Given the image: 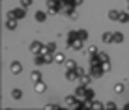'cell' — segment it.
Returning <instances> with one entry per match:
<instances>
[{
    "label": "cell",
    "mask_w": 129,
    "mask_h": 110,
    "mask_svg": "<svg viewBox=\"0 0 129 110\" xmlns=\"http://www.w3.org/2000/svg\"><path fill=\"white\" fill-rule=\"evenodd\" d=\"M86 88H88V86H82V84H81L77 90H75V95H77L79 99H84V97H86Z\"/></svg>",
    "instance_id": "cell-9"
},
{
    "label": "cell",
    "mask_w": 129,
    "mask_h": 110,
    "mask_svg": "<svg viewBox=\"0 0 129 110\" xmlns=\"http://www.w3.org/2000/svg\"><path fill=\"white\" fill-rule=\"evenodd\" d=\"M79 39V32H75V30H71V32L68 34V47H71L75 41Z\"/></svg>",
    "instance_id": "cell-7"
},
{
    "label": "cell",
    "mask_w": 129,
    "mask_h": 110,
    "mask_svg": "<svg viewBox=\"0 0 129 110\" xmlns=\"http://www.w3.org/2000/svg\"><path fill=\"white\" fill-rule=\"evenodd\" d=\"M10 71L13 73V75H19V73H23V64H21V62H11L10 64Z\"/></svg>",
    "instance_id": "cell-3"
},
{
    "label": "cell",
    "mask_w": 129,
    "mask_h": 110,
    "mask_svg": "<svg viewBox=\"0 0 129 110\" xmlns=\"http://www.w3.org/2000/svg\"><path fill=\"white\" fill-rule=\"evenodd\" d=\"M77 73H79V78H81L82 75H84V69H82V67H77Z\"/></svg>",
    "instance_id": "cell-30"
},
{
    "label": "cell",
    "mask_w": 129,
    "mask_h": 110,
    "mask_svg": "<svg viewBox=\"0 0 129 110\" xmlns=\"http://www.w3.org/2000/svg\"><path fill=\"white\" fill-rule=\"evenodd\" d=\"M92 78H94V77H92V75H86V73H84L82 77L79 78V80H81V84H82V86H88V84H90V82H92Z\"/></svg>",
    "instance_id": "cell-11"
},
{
    "label": "cell",
    "mask_w": 129,
    "mask_h": 110,
    "mask_svg": "<svg viewBox=\"0 0 129 110\" xmlns=\"http://www.w3.org/2000/svg\"><path fill=\"white\" fill-rule=\"evenodd\" d=\"M32 2H34V0H21V6H23V8H28Z\"/></svg>",
    "instance_id": "cell-27"
},
{
    "label": "cell",
    "mask_w": 129,
    "mask_h": 110,
    "mask_svg": "<svg viewBox=\"0 0 129 110\" xmlns=\"http://www.w3.org/2000/svg\"><path fill=\"white\" fill-rule=\"evenodd\" d=\"M10 15L15 17V19H24V17H26V8H23V6H21V8H15V10L10 11Z\"/></svg>",
    "instance_id": "cell-2"
},
{
    "label": "cell",
    "mask_w": 129,
    "mask_h": 110,
    "mask_svg": "<svg viewBox=\"0 0 129 110\" xmlns=\"http://www.w3.org/2000/svg\"><path fill=\"white\" fill-rule=\"evenodd\" d=\"M105 106H107V108H110V110H112V108H116V104H114V103H107V104H105Z\"/></svg>",
    "instance_id": "cell-31"
},
{
    "label": "cell",
    "mask_w": 129,
    "mask_h": 110,
    "mask_svg": "<svg viewBox=\"0 0 129 110\" xmlns=\"http://www.w3.org/2000/svg\"><path fill=\"white\" fill-rule=\"evenodd\" d=\"M54 62L56 64H66V56L62 52H54Z\"/></svg>",
    "instance_id": "cell-16"
},
{
    "label": "cell",
    "mask_w": 129,
    "mask_h": 110,
    "mask_svg": "<svg viewBox=\"0 0 129 110\" xmlns=\"http://www.w3.org/2000/svg\"><path fill=\"white\" fill-rule=\"evenodd\" d=\"M11 97L15 99V101H19L21 97H23V91H21L19 88H15V90H11Z\"/></svg>",
    "instance_id": "cell-19"
},
{
    "label": "cell",
    "mask_w": 129,
    "mask_h": 110,
    "mask_svg": "<svg viewBox=\"0 0 129 110\" xmlns=\"http://www.w3.org/2000/svg\"><path fill=\"white\" fill-rule=\"evenodd\" d=\"M103 67H105V71H110V64H109V62H105Z\"/></svg>",
    "instance_id": "cell-32"
},
{
    "label": "cell",
    "mask_w": 129,
    "mask_h": 110,
    "mask_svg": "<svg viewBox=\"0 0 129 110\" xmlns=\"http://www.w3.org/2000/svg\"><path fill=\"white\" fill-rule=\"evenodd\" d=\"M120 23H123V24H125V23H129V11H120Z\"/></svg>",
    "instance_id": "cell-15"
},
{
    "label": "cell",
    "mask_w": 129,
    "mask_h": 110,
    "mask_svg": "<svg viewBox=\"0 0 129 110\" xmlns=\"http://www.w3.org/2000/svg\"><path fill=\"white\" fill-rule=\"evenodd\" d=\"M123 41V34L122 32H114L112 34V43H116V45H118V43H122Z\"/></svg>",
    "instance_id": "cell-12"
},
{
    "label": "cell",
    "mask_w": 129,
    "mask_h": 110,
    "mask_svg": "<svg viewBox=\"0 0 129 110\" xmlns=\"http://www.w3.org/2000/svg\"><path fill=\"white\" fill-rule=\"evenodd\" d=\"M43 50V45L39 41H32L30 43V52H34V54H39V52Z\"/></svg>",
    "instance_id": "cell-5"
},
{
    "label": "cell",
    "mask_w": 129,
    "mask_h": 110,
    "mask_svg": "<svg viewBox=\"0 0 129 110\" xmlns=\"http://www.w3.org/2000/svg\"><path fill=\"white\" fill-rule=\"evenodd\" d=\"M127 11H129V2H127Z\"/></svg>",
    "instance_id": "cell-34"
},
{
    "label": "cell",
    "mask_w": 129,
    "mask_h": 110,
    "mask_svg": "<svg viewBox=\"0 0 129 110\" xmlns=\"http://www.w3.org/2000/svg\"><path fill=\"white\" fill-rule=\"evenodd\" d=\"M77 95H68V97H66V104H68V106H71V108H75L77 106Z\"/></svg>",
    "instance_id": "cell-8"
},
{
    "label": "cell",
    "mask_w": 129,
    "mask_h": 110,
    "mask_svg": "<svg viewBox=\"0 0 129 110\" xmlns=\"http://www.w3.org/2000/svg\"><path fill=\"white\" fill-rule=\"evenodd\" d=\"M34 19L38 21V23H45V21H47V13L45 11H36Z\"/></svg>",
    "instance_id": "cell-10"
},
{
    "label": "cell",
    "mask_w": 129,
    "mask_h": 110,
    "mask_svg": "<svg viewBox=\"0 0 129 110\" xmlns=\"http://www.w3.org/2000/svg\"><path fill=\"white\" fill-rule=\"evenodd\" d=\"M90 75L94 78H101L105 75V67H103V64H95V65H92L90 67Z\"/></svg>",
    "instance_id": "cell-1"
},
{
    "label": "cell",
    "mask_w": 129,
    "mask_h": 110,
    "mask_svg": "<svg viewBox=\"0 0 129 110\" xmlns=\"http://www.w3.org/2000/svg\"><path fill=\"white\" fill-rule=\"evenodd\" d=\"M73 4H75V6H81V4H82V0H73Z\"/></svg>",
    "instance_id": "cell-33"
},
{
    "label": "cell",
    "mask_w": 129,
    "mask_h": 110,
    "mask_svg": "<svg viewBox=\"0 0 129 110\" xmlns=\"http://www.w3.org/2000/svg\"><path fill=\"white\" fill-rule=\"evenodd\" d=\"M77 78H79V73H77V69H68V71H66V80L73 82V80H77Z\"/></svg>",
    "instance_id": "cell-4"
},
{
    "label": "cell",
    "mask_w": 129,
    "mask_h": 110,
    "mask_svg": "<svg viewBox=\"0 0 129 110\" xmlns=\"http://www.w3.org/2000/svg\"><path fill=\"white\" fill-rule=\"evenodd\" d=\"M127 2H129V0H127Z\"/></svg>",
    "instance_id": "cell-35"
},
{
    "label": "cell",
    "mask_w": 129,
    "mask_h": 110,
    "mask_svg": "<svg viewBox=\"0 0 129 110\" xmlns=\"http://www.w3.org/2000/svg\"><path fill=\"white\" fill-rule=\"evenodd\" d=\"M66 67L68 69H77V62L75 60H66Z\"/></svg>",
    "instance_id": "cell-21"
},
{
    "label": "cell",
    "mask_w": 129,
    "mask_h": 110,
    "mask_svg": "<svg viewBox=\"0 0 129 110\" xmlns=\"http://www.w3.org/2000/svg\"><path fill=\"white\" fill-rule=\"evenodd\" d=\"M99 58H101V62H103V64H105V62H109V60H110L107 52H99Z\"/></svg>",
    "instance_id": "cell-26"
},
{
    "label": "cell",
    "mask_w": 129,
    "mask_h": 110,
    "mask_svg": "<svg viewBox=\"0 0 129 110\" xmlns=\"http://www.w3.org/2000/svg\"><path fill=\"white\" fill-rule=\"evenodd\" d=\"M86 101H94V91L90 90V88H86V97H84Z\"/></svg>",
    "instance_id": "cell-22"
},
{
    "label": "cell",
    "mask_w": 129,
    "mask_h": 110,
    "mask_svg": "<svg viewBox=\"0 0 129 110\" xmlns=\"http://www.w3.org/2000/svg\"><path fill=\"white\" fill-rule=\"evenodd\" d=\"M114 90H116V93H122V91H123V84H116Z\"/></svg>",
    "instance_id": "cell-28"
},
{
    "label": "cell",
    "mask_w": 129,
    "mask_h": 110,
    "mask_svg": "<svg viewBox=\"0 0 129 110\" xmlns=\"http://www.w3.org/2000/svg\"><path fill=\"white\" fill-rule=\"evenodd\" d=\"M79 39H82V41L88 39V32H86V30H79Z\"/></svg>",
    "instance_id": "cell-23"
},
{
    "label": "cell",
    "mask_w": 129,
    "mask_h": 110,
    "mask_svg": "<svg viewBox=\"0 0 129 110\" xmlns=\"http://www.w3.org/2000/svg\"><path fill=\"white\" fill-rule=\"evenodd\" d=\"M109 19H110V21H118V19H120V11H118V10H110V11H109Z\"/></svg>",
    "instance_id": "cell-18"
},
{
    "label": "cell",
    "mask_w": 129,
    "mask_h": 110,
    "mask_svg": "<svg viewBox=\"0 0 129 110\" xmlns=\"http://www.w3.org/2000/svg\"><path fill=\"white\" fill-rule=\"evenodd\" d=\"M92 108H94V110H101V108H103V104L97 103V101H92Z\"/></svg>",
    "instance_id": "cell-25"
},
{
    "label": "cell",
    "mask_w": 129,
    "mask_h": 110,
    "mask_svg": "<svg viewBox=\"0 0 129 110\" xmlns=\"http://www.w3.org/2000/svg\"><path fill=\"white\" fill-rule=\"evenodd\" d=\"M30 78H32V82L36 84V82L41 80V73H39V71H32V73H30Z\"/></svg>",
    "instance_id": "cell-17"
},
{
    "label": "cell",
    "mask_w": 129,
    "mask_h": 110,
    "mask_svg": "<svg viewBox=\"0 0 129 110\" xmlns=\"http://www.w3.org/2000/svg\"><path fill=\"white\" fill-rule=\"evenodd\" d=\"M103 43H110V45H112V34H110V32L103 34Z\"/></svg>",
    "instance_id": "cell-20"
},
{
    "label": "cell",
    "mask_w": 129,
    "mask_h": 110,
    "mask_svg": "<svg viewBox=\"0 0 129 110\" xmlns=\"http://www.w3.org/2000/svg\"><path fill=\"white\" fill-rule=\"evenodd\" d=\"M71 49H73V50H82L84 49V41H82V39H77V41L71 45Z\"/></svg>",
    "instance_id": "cell-13"
},
{
    "label": "cell",
    "mask_w": 129,
    "mask_h": 110,
    "mask_svg": "<svg viewBox=\"0 0 129 110\" xmlns=\"http://www.w3.org/2000/svg\"><path fill=\"white\" fill-rule=\"evenodd\" d=\"M45 108H47V110H56L58 106H56V104H45Z\"/></svg>",
    "instance_id": "cell-29"
},
{
    "label": "cell",
    "mask_w": 129,
    "mask_h": 110,
    "mask_svg": "<svg viewBox=\"0 0 129 110\" xmlns=\"http://www.w3.org/2000/svg\"><path fill=\"white\" fill-rule=\"evenodd\" d=\"M45 90H47V86H45V82H43V80L36 82V91H38V93H43Z\"/></svg>",
    "instance_id": "cell-14"
},
{
    "label": "cell",
    "mask_w": 129,
    "mask_h": 110,
    "mask_svg": "<svg viewBox=\"0 0 129 110\" xmlns=\"http://www.w3.org/2000/svg\"><path fill=\"white\" fill-rule=\"evenodd\" d=\"M17 21H19V19H15V17H8V21H6V28L8 30H15L17 28Z\"/></svg>",
    "instance_id": "cell-6"
},
{
    "label": "cell",
    "mask_w": 129,
    "mask_h": 110,
    "mask_svg": "<svg viewBox=\"0 0 129 110\" xmlns=\"http://www.w3.org/2000/svg\"><path fill=\"white\" fill-rule=\"evenodd\" d=\"M94 54H97V47H88V56H94Z\"/></svg>",
    "instance_id": "cell-24"
}]
</instances>
